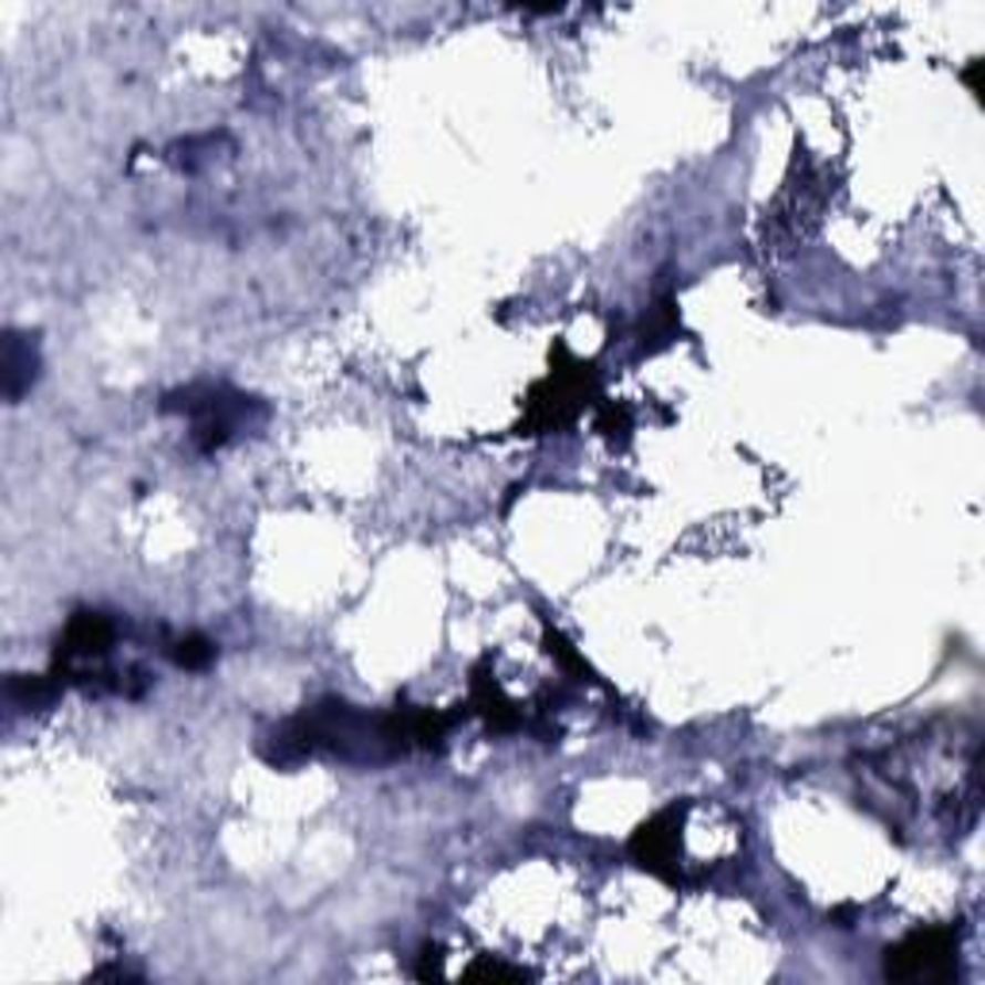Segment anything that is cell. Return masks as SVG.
<instances>
[{"label":"cell","instance_id":"cell-1","mask_svg":"<svg viewBox=\"0 0 985 985\" xmlns=\"http://www.w3.org/2000/svg\"><path fill=\"white\" fill-rule=\"evenodd\" d=\"M951 958H955V935L947 927H927V932H916L898 947H890L885 974L898 982L935 978V974H951Z\"/></svg>","mask_w":985,"mask_h":985},{"label":"cell","instance_id":"cell-2","mask_svg":"<svg viewBox=\"0 0 985 985\" xmlns=\"http://www.w3.org/2000/svg\"><path fill=\"white\" fill-rule=\"evenodd\" d=\"M35 377V354H31V343H23V335H8L4 339V390L8 397H20L23 385Z\"/></svg>","mask_w":985,"mask_h":985},{"label":"cell","instance_id":"cell-3","mask_svg":"<svg viewBox=\"0 0 985 985\" xmlns=\"http://www.w3.org/2000/svg\"><path fill=\"white\" fill-rule=\"evenodd\" d=\"M174 659H177V662H182V666L197 670V666H205V662H208V659H212V647H208V643H205V640H185V643H177Z\"/></svg>","mask_w":985,"mask_h":985}]
</instances>
